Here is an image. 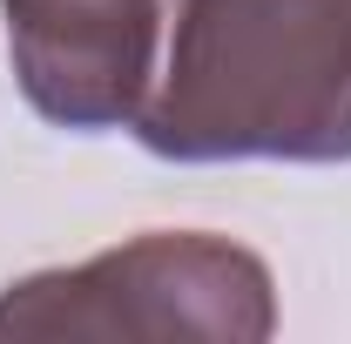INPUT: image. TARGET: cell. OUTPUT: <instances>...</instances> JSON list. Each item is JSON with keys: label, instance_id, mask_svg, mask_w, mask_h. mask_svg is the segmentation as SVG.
<instances>
[{"label": "cell", "instance_id": "cell-1", "mask_svg": "<svg viewBox=\"0 0 351 344\" xmlns=\"http://www.w3.org/2000/svg\"><path fill=\"white\" fill-rule=\"evenodd\" d=\"M129 129L162 162H351V0H176Z\"/></svg>", "mask_w": 351, "mask_h": 344}, {"label": "cell", "instance_id": "cell-2", "mask_svg": "<svg viewBox=\"0 0 351 344\" xmlns=\"http://www.w3.org/2000/svg\"><path fill=\"white\" fill-rule=\"evenodd\" d=\"M277 284L257 250L210 230H149L88 263L41 270L0 291V338H156L263 344Z\"/></svg>", "mask_w": 351, "mask_h": 344}, {"label": "cell", "instance_id": "cell-3", "mask_svg": "<svg viewBox=\"0 0 351 344\" xmlns=\"http://www.w3.org/2000/svg\"><path fill=\"white\" fill-rule=\"evenodd\" d=\"M27 108L75 135L135 122L156 82L162 0H0Z\"/></svg>", "mask_w": 351, "mask_h": 344}]
</instances>
